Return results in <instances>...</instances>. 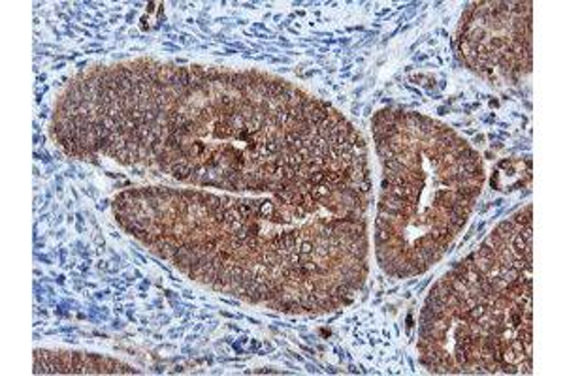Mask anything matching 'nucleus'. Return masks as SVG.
Instances as JSON below:
<instances>
[{"label":"nucleus","mask_w":565,"mask_h":376,"mask_svg":"<svg viewBox=\"0 0 565 376\" xmlns=\"http://www.w3.org/2000/svg\"><path fill=\"white\" fill-rule=\"evenodd\" d=\"M66 153L181 185L281 194L370 181L364 138L340 111L258 72L135 61L82 74L58 104Z\"/></svg>","instance_id":"f257e3e1"},{"label":"nucleus","mask_w":565,"mask_h":376,"mask_svg":"<svg viewBox=\"0 0 565 376\" xmlns=\"http://www.w3.org/2000/svg\"><path fill=\"white\" fill-rule=\"evenodd\" d=\"M370 181L257 198L141 186L119 194L117 223L215 292L281 313H330L367 277Z\"/></svg>","instance_id":"f03ea898"},{"label":"nucleus","mask_w":565,"mask_h":376,"mask_svg":"<svg viewBox=\"0 0 565 376\" xmlns=\"http://www.w3.org/2000/svg\"><path fill=\"white\" fill-rule=\"evenodd\" d=\"M532 205L445 275L420 316V362L437 375L532 373Z\"/></svg>","instance_id":"7ed1b4c3"},{"label":"nucleus","mask_w":565,"mask_h":376,"mask_svg":"<svg viewBox=\"0 0 565 376\" xmlns=\"http://www.w3.org/2000/svg\"><path fill=\"white\" fill-rule=\"evenodd\" d=\"M383 166L375 255L385 273L409 279L444 258L468 223L484 183L481 154L441 122L381 111Z\"/></svg>","instance_id":"20e7f679"},{"label":"nucleus","mask_w":565,"mask_h":376,"mask_svg":"<svg viewBox=\"0 0 565 376\" xmlns=\"http://www.w3.org/2000/svg\"><path fill=\"white\" fill-rule=\"evenodd\" d=\"M469 71L492 85H516L532 72V2H473L458 31Z\"/></svg>","instance_id":"39448f33"},{"label":"nucleus","mask_w":565,"mask_h":376,"mask_svg":"<svg viewBox=\"0 0 565 376\" xmlns=\"http://www.w3.org/2000/svg\"><path fill=\"white\" fill-rule=\"evenodd\" d=\"M530 179L532 164L527 160H505L492 175V186L501 192L519 191L524 183H530Z\"/></svg>","instance_id":"423d86ee"}]
</instances>
